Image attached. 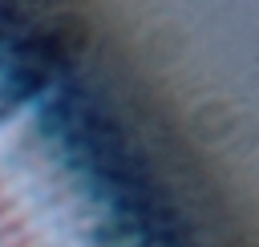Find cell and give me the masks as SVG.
<instances>
[{
  "label": "cell",
  "instance_id": "1",
  "mask_svg": "<svg viewBox=\"0 0 259 247\" xmlns=\"http://www.w3.org/2000/svg\"><path fill=\"white\" fill-rule=\"evenodd\" d=\"M40 101V130L97 211L105 247H194L162 174L125 121L81 77H57Z\"/></svg>",
  "mask_w": 259,
  "mask_h": 247
}]
</instances>
